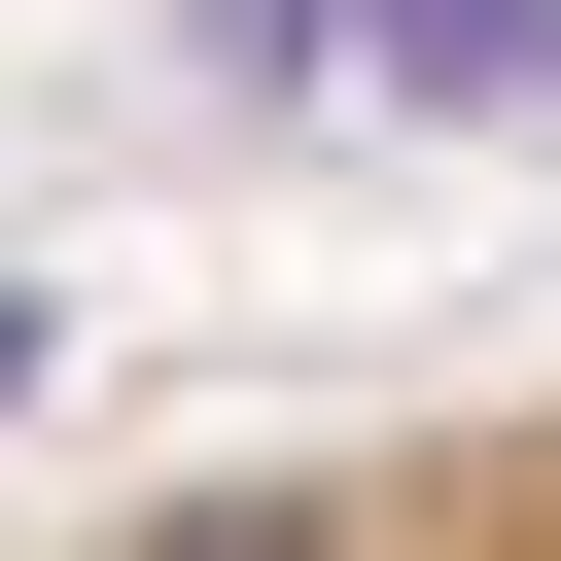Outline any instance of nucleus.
<instances>
[{
	"label": "nucleus",
	"instance_id": "f03ea898",
	"mask_svg": "<svg viewBox=\"0 0 561 561\" xmlns=\"http://www.w3.org/2000/svg\"><path fill=\"white\" fill-rule=\"evenodd\" d=\"M0 421H35V316H0Z\"/></svg>",
	"mask_w": 561,
	"mask_h": 561
},
{
	"label": "nucleus",
	"instance_id": "f257e3e1",
	"mask_svg": "<svg viewBox=\"0 0 561 561\" xmlns=\"http://www.w3.org/2000/svg\"><path fill=\"white\" fill-rule=\"evenodd\" d=\"M245 35H316V0H245ZM386 70H561V0H386Z\"/></svg>",
	"mask_w": 561,
	"mask_h": 561
}]
</instances>
